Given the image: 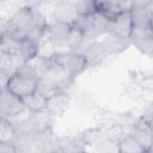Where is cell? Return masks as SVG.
I'll list each match as a JSON object with an SVG mask.
<instances>
[{"label":"cell","mask_w":153,"mask_h":153,"mask_svg":"<svg viewBox=\"0 0 153 153\" xmlns=\"http://www.w3.org/2000/svg\"><path fill=\"white\" fill-rule=\"evenodd\" d=\"M108 19L109 18L104 13L96 10L94 12H91L88 14L78 16L73 26L78 27L85 35L87 42H91L105 35Z\"/></svg>","instance_id":"obj_1"},{"label":"cell","mask_w":153,"mask_h":153,"mask_svg":"<svg viewBox=\"0 0 153 153\" xmlns=\"http://www.w3.org/2000/svg\"><path fill=\"white\" fill-rule=\"evenodd\" d=\"M51 57L66 68V71L69 73L73 80L80 76L84 72H86L91 67L87 57L81 51H71V50L57 51L53 54Z\"/></svg>","instance_id":"obj_2"},{"label":"cell","mask_w":153,"mask_h":153,"mask_svg":"<svg viewBox=\"0 0 153 153\" xmlns=\"http://www.w3.org/2000/svg\"><path fill=\"white\" fill-rule=\"evenodd\" d=\"M133 31V24H131V18L129 10L127 11H120L112 17L108 19L106 27H105V33L116 36L120 38L129 39L130 35Z\"/></svg>","instance_id":"obj_3"},{"label":"cell","mask_w":153,"mask_h":153,"mask_svg":"<svg viewBox=\"0 0 153 153\" xmlns=\"http://www.w3.org/2000/svg\"><path fill=\"white\" fill-rule=\"evenodd\" d=\"M6 88L10 92H12L13 94H16L17 97L23 99V98L32 94L33 92H36L37 79L27 76L25 74H22L19 72H14V73H12Z\"/></svg>","instance_id":"obj_4"},{"label":"cell","mask_w":153,"mask_h":153,"mask_svg":"<svg viewBox=\"0 0 153 153\" xmlns=\"http://www.w3.org/2000/svg\"><path fill=\"white\" fill-rule=\"evenodd\" d=\"M25 111L23 99L10 92L7 88L0 91V114L5 118H13Z\"/></svg>","instance_id":"obj_5"},{"label":"cell","mask_w":153,"mask_h":153,"mask_svg":"<svg viewBox=\"0 0 153 153\" xmlns=\"http://www.w3.org/2000/svg\"><path fill=\"white\" fill-rule=\"evenodd\" d=\"M72 25L57 22H49L45 29L44 36L53 43L55 48V53L57 51H66V38L71 30Z\"/></svg>","instance_id":"obj_6"},{"label":"cell","mask_w":153,"mask_h":153,"mask_svg":"<svg viewBox=\"0 0 153 153\" xmlns=\"http://www.w3.org/2000/svg\"><path fill=\"white\" fill-rule=\"evenodd\" d=\"M133 29H153V2L145 6H134L129 10Z\"/></svg>","instance_id":"obj_7"},{"label":"cell","mask_w":153,"mask_h":153,"mask_svg":"<svg viewBox=\"0 0 153 153\" xmlns=\"http://www.w3.org/2000/svg\"><path fill=\"white\" fill-rule=\"evenodd\" d=\"M130 44H133L143 55L151 56L153 53V29H133L130 35Z\"/></svg>","instance_id":"obj_8"},{"label":"cell","mask_w":153,"mask_h":153,"mask_svg":"<svg viewBox=\"0 0 153 153\" xmlns=\"http://www.w3.org/2000/svg\"><path fill=\"white\" fill-rule=\"evenodd\" d=\"M78 16L79 14L76 12L75 6L57 0L55 2V6H54V10L49 18V22H57V23H65V24L73 25L78 18Z\"/></svg>","instance_id":"obj_9"},{"label":"cell","mask_w":153,"mask_h":153,"mask_svg":"<svg viewBox=\"0 0 153 153\" xmlns=\"http://www.w3.org/2000/svg\"><path fill=\"white\" fill-rule=\"evenodd\" d=\"M71 104V96L67 90H62L47 99V111L54 117L62 116Z\"/></svg>","instance_id":"obj_10"},{"label":"cell","mask_w":153,"mask_h":153,"mask_svg":"<svg viewBox=\"0 0 153 153\" xmlns=\"http://www.w3.org/2000/svg\"><path fill=\"white\" fill-rule=\"evenodd\" d=\"M105 56H112L116 55L123 50H126L129 45H130V41L129 39H124V38H120L116 36H111V35H106L104 38H97Z\"/></svg>","instance_id":"obj_11"},{"label":"cell","mask_w":153,"mask_h":153,"mask_svg":"<svg viewBox=\"0 0 153 153\" xmlns=\"http://www.w3.org/2000/svg\"><path fill=\"white\" fill-rule=\"evenodd\" d=\"M87 39L85 35L75 26L72 25L68 36L66 38V48L71 51H81V49L87 44Z\"/></svg>","instance_id":"obj_12"},{"label":"cell","mask_w":153,"mask_h":153,"mask_svg":"<svg viewBox=\"0 0 153 153\" xmlns=\"http://www.w3.org/2000/svg\"><path fill=\"white\" fill-rule=\"evenodd\" d=\"M38 43L39 41L31 38L26 36L19 42V55L24 60V62H27L36 56H38Z\"/></svg>","instance_id":"obj_13"},{"label":"cell","mask_w":153,"mask_h":153,"mask_svg":"<svg viewBox=\"0 0 153 153\" xmlns=\"http://www.w3.org/2000/svg\"><path fill=\"white\" fill-rule=\"evenodd\" d=\"M23 103H24L25 110L31 114L47 110V98L39 94L38 92H33L32 94L23 98Z\"/></svg>","instance_id":"obj_14"},{"label":"cell","mask_w":153,"mask_h":153,"mask_svg":"<svg viewBox=\"0 0 153 153\" xmlns=\"http://www.w3.org/2000/svg\"><path fill=\"white\" fill-rule=\"evenodd\" d=\"M116 151L120 153H145L142 146L130 134H127L116 142Z\"/></svg>","instance_id":"obj_15"},{"label":"cell","mask_w":153,"mask_h":153,"mask_svg":"<svg viewBox=\"0 0 153 153\" xmlns=\"http://www.w3.org/2000/svg\"><path fill=\"white\" fill-rule=\"evenodd\" d=\"M18 134L13 126V123L8 120L2 117L0 120V142L1 143H14Z\"/></svg>","instance_id":"obj_16"},{"label":"cell","mask_w":153,"mask_h":153,"mask_svg":"<svg viewBox=\"0 0 153 153\" xmlns=\"http://www.w3.org/2000/svg\"><path fill=\"white\" fill-rule=\"evenodd\" d=\"M0 51L10 55H16L19 53V42L6 31H2L0 33Z\"/></svg>","instance_id":"obj_17"},{"label":"cell","mask_w":153,"mask_h":153,"mask_svg":"<svg viewBox=\"0 0 153 153\" xmlns=\"http://www.w3.org/2000/svg\"><path fill=\"white\" fill-rule=\"evenodd\" d=\"M59 91H62V88L59 85H56L55 82H53L51 80H49L47 78H39L37 80L36 92H38L39 94H42L47 99L49 97H51L53 94H55L56 92H59Z\"/></svg>","instance_id":"obj_18"},{"label":"cell","mask_w":153,"mask_h":153,"mask_svg":"<svg viewBox=\"0 0 153 153\" xmlns=\"http://www.w3.org/2000/svg\"><path fill=\"white\" fill-rule=\"evenodd\" d=\"M76 12L79 16L82 14H88L91 12H94L97 10L96 7V1L94 0H80L76 5H75Z\"/></svg>","instance_id":"obj_19"},{"label":"cell","mask_w":153,"mask_h":153,"mask_svg":"<svg viewBox=\"0 0 153 153\" xmlns=\"http://www.w3.org/2000/svg\"><path fill=\"white\" fill-rule=\"evenodd\" d=\"M12 73H14V72H11V71H7V69L0 71V88L1 90L7 87V84H8V80L11 78Z\"/></svg>","instance_id":"obj_20"},{"label":"cell","mask_w":153,"mask_h":153,"mask_svg":"<svg viewBox=\"0 0 153 153\" xmlns=\"http://www.w3.org/2000/svg\"><path fill=\"white\" fill-rule=\"evenodd\" d=\"M17 152V147L14 143H1L0 142V153H10Z\"/></svg>","instance_id":"obj_21"},{"label":"cell","mask_w":153,"mask_h":153,"mask_svg":"<svg viewBox=\"0 0 153 153\" xmlns=\"http://www.w3.org/2000/svg\"><path fill=\"white\" fill-rule=\"evenodd\" d=\"M130 7H134V6H145L147 4H151L153 2V0H128Z\"/></svg>","instance_id":"obj_22"},{"label":"cell","mask_w":153,"mask_h":153,"mask_svg":"<svg viewBox=\"0 0 153 153\" xmlns=\"http://www.w3.org/2000/svg\"><path fill=\"white\" fill-rule=\"evenodd\" d=\"M1 118H2V116H1V114H0V120H1Z\"/></svg>","instance_id":"obj_23"},{"label":"cell","mask_w":153,"mask_h":153,"mask_svg":"<svg viewBox=\"0 0 153 153\" xmlns=\"http://www.w3.org/2000/svg\"><path fill=\"white\" fill-rule=\"evenodd\" d=\"M0 91H1V88H0Z\"/></svg>","instance_id":"obj_24"}]
</instances>
